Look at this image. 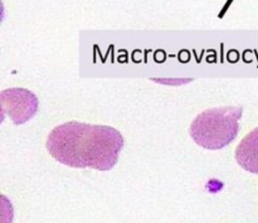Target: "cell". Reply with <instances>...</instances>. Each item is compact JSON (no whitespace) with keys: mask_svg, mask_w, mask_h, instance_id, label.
Instances as JSON below:
<instances>
[{"mask_svg":"<svg viewBox=\"0 0 258 223\" xmlns=\"http://www.w3.org/2000/svg\"><path fill=\"white\" fill-rule=\"evenodd\" d=\"M123 138L115 128L68 121L47 139V150L58 163L71 168L108 172L117 164Z\"/></svg>","mask_w":258,"mask_h":223,"instance_id":"cell-1","label":"cell"},{"mask_svg":"<svg viewBox=\"0 0 258 223\" xmlns=\"http://www.w3.org/2000/svg\"><path fill=\"white\" fill-rule=\"evenodd\" d=\"M242 114L243 108L237 106L209 108L194 119L189 134L202 148L221 150L238 135V120L242 118Z\"/></svg>","mask_w":258,"mask_h":223,"instance_id":"cell-2","label":"cell"},{"mask_svg":"<svg viewBox=\"0 0 258 223\" xmlns=\"http://www.w3.org/2000/svg\"><path fill=\"white\" fill-rule=\"evenodd\" d=\"M3 116H9L15 125H22L38 111L37 96L25 88H9L0 95Z\"/></svg>","mask_w":258,"mask_h":223,"instance_id":"cell-3","label":"cell"},{"mask_svg":"<svg viewBox=\"0 0 258 223\" xmlns=\"http://www.w3.org/2000/svg\"><path fill=\"white\" fill-rule=\"evenodd\" d=\"M236 160L244 171L258 174V128L247 134L238 144Z\"/></svg>","mask_w":258,"mask_h":223,"instance_id":"cell-4","label":"cell"}]
</instances>
